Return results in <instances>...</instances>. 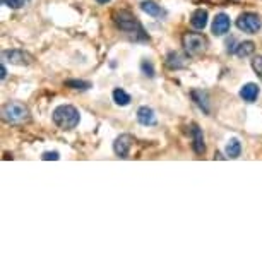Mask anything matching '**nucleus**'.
Here are the masks:
<instances>
[{"label": "nucleus", "mask_w": 262, "mask_h": 262, "mask_svg": "<svg viewBox=\"0 0 262 262\" xmlns=\"http://www.w3.org/2000/svg\"><path fill=\"white\" fill-rule=\"evenodd\" d=\"M237 28L243 33H248V35H257V31L262 28V21L255 12H243L238 16Z\"/></svg>", "instance_id": "obj_5"}, {"label": "nucleus", "mask_w": 262, "mask_h": 262, "mask_svg": "<svg viewBox=\"0 0 262 262\" xmlns=\"http://www.w3.org/2000/svg\"><path fill=\"white\" fill-rule=\"evenodd\" d=\"M113 101H115L119 106H127L130 101H132V98H130L129 93L123 91L122 87H117L115 91H113Z\"/></svg>", "instance_id": "obj_18"}, {"label": "nucleus", "mask_w": 262, "mask_h": 262, "mask_svg": "<svg viewBox=\"0 0 262 262\" xmlns=\"http://www.w3.org/2000/svg\"><path fill=\"white\" fill-rule=\"evenodd\" d=\"M192 100L201 110H202L206 115H209L211 108H209V98H207L206 91H201V89H194L192 91Z\"/></svg>", "instance_id": "obj_13"}, {"label": "nucleus", "mask_w": 262, "mask_h": 262, "mask_svg": "<svg viewBox=\"0 0 262 262\" xmlns=\"http://www.w3.org/2000/svg\"><path fill=\"white\" fill-rule=\"evenodd\" d=\"M53 122H55L57 127H60L62 130H72L79 125L81 115L77 112L76 106L72 105H60L53 110L52 113Z\"/></svg>", "instance_id": "obj_1"}, {"label": "nucleus", "mask_w": 262, "mask_h": 262, "mask_svg": "<svg viewBox=\"0 0 262 262\" xmlns=\"http://www.w3.org/2000/svg\"><path fill=\"white\" fill-rule=\"evenodd\" d=\"M185 57L180 55L179 52H170L166 55V65L168 69L171 70H179V69H183L185 67Z\"/></svg>", "instance_id": "obj_14"}, {"label": "nucleus", "mask_w": 262, "mask_h": 262, "mask_svg": "<svg viewBox=\"0 0 262 262\" xmlns=\"http://www.w3.org/2000/svg\"><path fill=\"white\" fill-rule=\"evenodd\" d=\"M96 2H98V4H108L110 0H96Z\"/></svg>", "instance_id": "obj_25"}, {"label": "nucleus", "mask_w": 262, "mask_h": 262, "mask_svg": "<svg viewBox=\"0 0 262 262\" xmlns=\"http://www.w3.org/2000/svg\"><path fill=\"white\" fill-rule=\"evenodd\" d=\"M41 160L43 161H50V160L59 161L60 160V154L57 153V151H45V153H43V156H41Z\"/></svg>", "instance_id": "obj_23"}, {"label": "nucleus", "mask_w": 262, "mask_h": 262, "mask_svg": "<svg viewBox=\"0 0 262 262\" xmlns=\"http://www.w3.org/2000/svg\"><path fill=\"white\" fill-rule=\"evenodd\" d=\"M2 115L9 123L19 125V123H24L29 120V110L21 101H9L2 110Z\"/></svg>", "instance_id": "obj_4"}, {"label": "nucleus", "mask_w": 262, "mask_h": 262, "mask_svg": "<svg viewBox=\"0 0 262 262\" xmlns=\"http://www.w3.org/2000/svg\"><path fill=\"white\" fill-rule=\"evenodd\" d=\"M252 69L257 74V77L262 81V55H257L252 59Z\"/></svg>", "instance_id": "obj_20"}, {"label": "nucleus", "mask_w": 262, "mask_h": 262, "mask_svg": "<svg viewBox=\"0 0 262 262\" xmlns=\"http://www.w3.org/2000/svg\"><path fill=\"white\" fill-rule=\"evenodd\" d=\"M137 122L144 127L156 125V115H154V110L149 108V106H141V108L137 110Z\"/></svg>", "instance_id": "obj_10"}, {"label": "nucleus", "mask_w": 262, "mask_h": 262, "mask_svg": "<svg viewBox=\"0 0 262 262\" xmlns=\"http://www.w3.org/2000/svg\"><path fill=\"white\" fill-rule=\"evenodd\" d=\"M259 93H261V89H259V86L255 82H247V84H243L242 86V89H240V98L243 100V101H247V103H254L255 100H257V96H259Z\"/></svg>", "instance_id": "obj_11"}, {"label": "nucleus", "mask_w": 262, "mask_h": 262, "mask_svg": "<svg viewBox=\"0 0 262 262\" xmlns=\"http://www.w3.org/2000/svg\"><path fill=\"white\" fill-rule=\"evenodd\" d=\"M2 57L9 63H12V65H29V63H33V55L24 52V50H18V48L4 50Z\"/></svg>", "instance_id": "obj_6"}, {"label": "nucleus", "mask_w": 262, "mask_h": 262, "mask_svg": "<svg viewBox=\"0 0 262 262\" xmlns=\"http://www.w3.org/2000/svg\"><path fill=\"white\" fill-rule=\"evenodd\" d=\"M141 70H142L144 76L154 77V67H153V63H151L149 60H142V62H141Z\"/></svg>", "instance_id": "obj_21"}, {"label": "nucleus", "mask_w": 262, "mask_h": 262, "mask_svg": "<svg viewBox=\"0 0 262 262\" xmlns=\"http://www.w3.org/2000/svg\"><path fill=\"white\" fill-rule=\"evenodd\" d=\"M224 151H226V158L237 160V158L240 156V153H242V144H240V141H238L237 137L230 139V141H228V144H226V147H224Z\"/></svg>", "instance_id": "obj_16"}, {"label": "nucleus", "mask_w": 262, "mask_h": 262, "mask_svg": "<svg viewBox=\"0 0 262 262\" xmlns=\"http://www.w3.org/2000/svg\"><path fill=\"white\" fill-rule=\"evenodd\" d=\"M207 11L206 9H197V11H194L192 18H190V24L194 26L196 29H204L207 26Z\"/></svg>", "instance_id": "obj_15"}, {"label": "nucleus", "mask_w": 262, "mask_h": 262, "mask_svg": "<svg viewBox=\"0 0 262 262\" xmlns=\"http://www.w3.org/2000/svg\"><path fill=\"white\" fill-rule=\"evenodd\" d=\"M183 50L189 57H201L207 50V38L201 33H185L182 38Z\"/></svg>", "instance_id": "obj_3"}, {"label": "nucleus", "mask_w": 262, "mask_h": 262, "mask_svg": "<svg viewBox=\"0 0 262 262\" xmlns=\"http://www.w3.org/2000/svg\"><path fill=\"white\" fill-rule=\"evenodd\" d=\"M113 21H115L117 28L122 29L123 33H129V35H134L136 38H142L146 40L147 36L144 35V29L141 26L139 19L129 11H119L113 14Z\"/></svg>", "instance_id": "obj_2"}, {"label": "nucleus", "mask_w": 262, "mask_h": 262, "mask_svg": "<svg viewBox=\"0 0 262 262\" xmlns=\"http://www.w3.org/2000/svg\"><path fill=\"white\" fill-rule=\"evenodd\" d=\"M134 144V137L130 134H122L113 142V151L119 158H129V151Z\"/></svg>", "instance_id": "obj_7"}, {"label": "nucleus", "mask_w": 262, "mask_h": 262, "mask_svg": "<svg viewBox=\"0 0 262 262\" xmlns=\"http://www.w3.org/2000/svg\"><path fill=\"white\" fill-rule=\"evenodd\" d=\"M231 28V21L230 16H226L224 12H220L216 14V18L213 19V33L216 36H224Z\"/></svg>", "instance_id": "obj_8"}, {"label": "nucleus", "mask_w": 262, "mask_h": 262, "mask_svg": "<svg viewBox=\"0 0 262 262\" xmlns=\"http://www.w3.org/2000/svg\"><path fill=\"white\" fill-rule=\"evenodd\" d=\"M28 2L29 0H2V4L7 5V7H11V9H22Z\"/></svg>", "instance_id": "obj_22"}, {"label": "nucleus", "mask_w": 262, "mask_h": 262, "mask_svg": "<svg viewBox=\"0 0 262 262\" xmlns=\"http://www.w3.org/2000/svg\"><path fill=\"white\" fill-rule=\"evenodd\" d=\"M255 50V43L254 41H242L238 43L237 50H235V55L240 57V59H245V57H250Z\"/></svg>", "instance_id": "obj_17"}, {"label": "nucleus", "mask_w": 262, "mask_h": 262, "mask_svg": "<svg viewBox=\"0 0 262 262\" xmlns=\"http://www.w3.org/2000/svg\"><path fill=\"white\" fill-rule=\"evenodd\" d=\"M141 9L147 16H151V18H163L166 14V11L161 9V5H158L154 0H144V2H141Z\"/></svg>", "instance_id": "obj_12"}, {"label": "nucleus", "mask_w": 262, "mask_h": 262, "mask_svg": "<svg viewBox=\"0 0 262 262\" xmlns=\"http://www.w3.org/2000/svg\"><path fill=\"white\" fill-rule=\"evenodd\" d=\"M190 134H192V146H194L196 154H204L206 153V144H204L202 130L199 129L197 123H192V125H190Z\"/></svg>", "instance_id": "obj_9"}, {"label": "nucleus", "mask_w": 262, "mask_h": 262, "mask_svg": "<svg viewBox=\"0 0 262 262\" xmlns=\"http://www.w3.org/2000/svg\"><path fill=\"white\" fill-rule=\"evenodd\" d=\"M65 86L70 89H79V91H87L89 87L93 86L89 81H81V79H69L65 81Z\"/></svg>", "instance_id": "obj_19"}, {"label": "nucleus", "mask_w": 262, "mask_h": 262, "mask_svg": "<svg viewBox=\"0 0 262 262\" xmlns=\"http://www.w3.org/2000/svg\"><path fill=\"white\" fill-rule=\"evenodd\" d=\"M5 77H7V67H5V63L2 62V67H0V79L4 81Z\"/></svg>", "instance_id": "obj_24"}]
</instances>
